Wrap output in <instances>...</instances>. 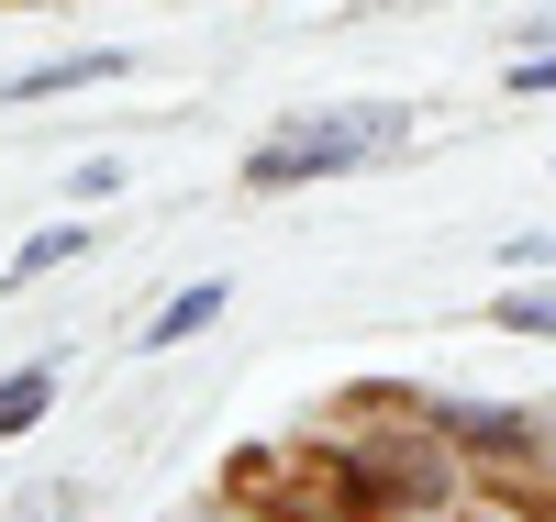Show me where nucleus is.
Here are the masks:
<instances>
[{
	"mask_svg": "<svg viewBox=\"0 0 556 522\" xmlns=\"http://www.w3.org/2000/svg\"><path fill=\"white\" fill-rule=\"evenodd\" d=\"M401 145V112H312L290 133H267V145L245 156L256 189H301V178H334V167H367V156H390Z\"/></svg>",
	"mask_w": 556,
	"mask_h": 522,
	"instance_id": "1",
	"label": "nucleus"
},
{
	"mask_svg": "<svg viewBox=\"0 0 556 522\" xmlns=\"http://www.w3.org/2000/svg\"><path fill=\"white\" fill-rule=\"evenodd\" d=\"M134 56L123 44H89V56H45V67H23V78H0V101H56V89H89V78H123Z\"/></svg>",
	"mask_w": 556,
	"mask_h": 522,
	"instance_id": "2",
	"label": "nucleus"
},
{
	"mask_svg": "<svg viewBox=\"0 0 556 522\" xmlns=\"http://www.w3.org/2000/svg\"><path fill=\"white\" fill-rule=\"evenodd\" d=\"M223 301H235V290H223V278H201V290H178L156 322H146V345H178V334H201V322L223 311Z\"/></svg>",
	"mask_w": 556,
	"mask_h": 522,
	"instance_id": "3",
	"label": "nucleus"
},
{
	"mask_svg": "<svg viewBox=\"0 0 556 522\" xmlns=\"http://www.w3.org/2000/svg\"><path fill=\"white\" fill-rule=\"evenodd\" d=\"M45 400H56V378H45V367H12V378H0V434H34Z\"/></svg>",
	"mask_w": 556,
	"mask_h": 522,
	"instance_id": "4",
	"label": "nucleus"
},
{
	"mask_svg": "<svg viewBox=\"0 0 556 522\" xmlns=\"http://www.w3.org/2000/svg\"><path fill=\"white\" fill-rule=\"evenodd\" d=\"M78 245H89V222H56V233H34V245L12 256V278H45V267H67Z\"/></svg>",
	"mask_w": 556,
	"mask_h": 522,
	"instance_id": "5",
	"label": "nucleus"
},
{
	"mask_svg": "<svg viewBox=\"0 0 556 522\" xmlns=\"http://www.w3.org/2000/svg\"><path fill=\"white\" fill-rule=\"evenodd\" d=\"M501 334H556V301H490Z\"/></svg>",
	"mask_w": 556,
	"mask_h": 522,
	"instance_id": "6",
	"label": "nucleus"
},
{
	"mask_svg": "<svg viewBox=\"0 0 556 522\" xmlns=\"http://www.w3.org/2000/svg\"><path fill=\"white\" fill-rule=\"evenodd\" d=\"M23 522H78V500H67V489H34V500H23Z\"/></svg>",
	"mask_w": 556,
	"mask_h": 522,
	"instance_id": "7",
	"label": "nucleus"
},
{
	"mask_svg": "<svg viewBox=\"0 0 556 522\" xmlns=\"http://www.w3.org/2000/svg\"><path fill=\"white\" fill-rule=\"evenodd\" d=\"M513 89H556V56H513Z\"/></svg>",
	"mask_w": 556,
	"mask_h": 522,
	"instance_id": "8",
	"label": "nucleus"
},
{
	"mask_svg": "<svg viewBox=\"0 0 556 522\" xmlns=\"http://www.w3.org/2000/svg\"><path fill=\"white\" fill-rule=\"evenodd\" d=\"M545 445H556V411H545Z\"/></svg>",
	"mask_w": 556,
	"mask_h": 522,
	"instance_id": "9",
	"label": "nucleus"
},
{
	"mask_svg": "<svg viewBox=\"0 0 556 522\" xmlns=\"http://www.w3.org/2000/svg\"><path fill=\"white\" fill-rule=\"evenodd\" d=\"M0 12H23V0H0Z\"/></svg>",
	"mask_w": 556,
	"mask_h": 522,
	"instance_id": "10",
	"label": "nucleus"
}]
</instances>
